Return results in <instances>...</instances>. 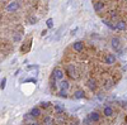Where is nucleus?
I'll return each mask as SVG.
<instances>
[{"label":"nucleus","mask_w":127,"mask_h":125,"mask_svg":"<svg viewBox=\"0 0 127 125\" xmlns=\"http://www.w3.org/2000/svg\"><path fill=\"white\" fill-rule=\"evenodd\" d=\"M111 47L114 51H117L120 54H122V51H121V39L118 37H113L111 39Z\"/></svg>","instance_id":"obj_1"},{"label":"nucleus","mask_w":127,"mask_h":125,"mask_svg":"<svg viewBox=\"0 0 127 125\" xmlns=\"http://www.w3.org/2000/svg\"><path fill=\"white\" fill-rule=\"evenodd\" d=\"M66 73L71 77V78H74V80H76L78 77H79V75H78V71H76V68L74 67L72 65H69L67 67H66Z\"/></svg>","instance_id":"obj_2"},{"label":"nucleus","mask_w":127,"mask_h":125,"mask_svg":"<svg viewBox=\"0 0 127 125\" xmlns=\"http://www.w3.org/2000/svg\"><path fill=\"white\" fill-rule=\"evenodd\" d=\"M64 71L61 70V68H59V67H56V68H54V72H52V76H54L57 81H62L64 80Z\"/></svg>","instance_id":"obj_3"},{"label":"nucleus","mask_w":127,"mask_h":125,"mask_svg":"<svg viewBox=\"0 0 127 125\" xmlns=\"http://www.w3.org/2000/svg\"><path fill=\"white\" fill-rule=\"evenodd\" d=\"M6 12H9V13H14V12H17V10L19 9V3L18 1H12V3H9L8 5H6Z\"/></svg>","instance_id":"obj_4"},{"label":"nucleus","mask_w":127,"mask_h":125,"mask_svg":"<svg viewBox=\"0 0 127 125\" xmlns=\"http://www.w3.org/2000/svg\"><path fill=\"white\" fill-rule=\"evenodd\" d=\"M89 119L92 120V123H98L99 120H100V114L98 112V111H92V112H89Z\"/></svg>","instance_id":"obj_5"},{"label":"nucleus","mask_w":127,"mask_h":125,"mask_svg":"<svg viewBox=\"0 0 127 125\" xmlns=\"http://www.w3.org/2000/svg\"><path fill=\"white\" fill-rule=\"evenodd\" d=\"M41 114H42V109H41V107H33V109L29 111V115L33 118V119L39 118V116H41Z\"/></svg>","instance_id":"obj_6"},{"label":"nucleus","mask_w":127,"mask_h":125,"mask_svg":"<svg viewBox=\"0 0 127 125\" xmlns=\"http://www.w3.org/2000/svg\"><path fill=\"white\" fill-rule=\"evenodd\" d=\"M116 62V56L112 54V53H108L107 56L104 57V63L105 65H113Z\"/></svg>","instance_id":"obj_7"},{"label":"nucleus","mask_w":127,"mask_h":125,"mask_svg":"<svg viewBox=\"0 0 127 125\" xmlns=\"http://www.w3.org/2000/svg\"><path fill=\"white\" fill-rule=\"evenodd\" d=\"M72 48H74V51H76V52H81L84 49V43L81 40H76V42H74Z\"/></svg>","instance_id":"obj_8"},{"label":"nucleus","mask_w":127,"mask_h":125,"mask_svg":"<svg viewBox=\"0 0 127 125\" xmlns=\"http://www.w3.org/2000/svg\"><path fill=\"white\" fill-rule=\"evenodd\" d=\"M126 28H127V25H126V22L125 20H117L116 22V29L117 30H126Z\"/></svg>","instance_id":"obj_9"},{"label":"nucleus","mask_w":127,"mask_h":125,"mask_svg":"<svg viewBox=\"0 0 127 125\" xmlns=\"http://www.w3.org/2000/svg\"><path fill=\"white\" fill-rule=\"evenodd\" d=\"M103 114H104V116L111 118V116H113L114 111H113V109H112L111 106H104V107H103Z\"/></svg>","instance_id":"obj_10"},{"label":"nucleus","mask_w":127,"mask_h":125,"mask_svg":"<svg viewBox=\"0 0 127 125\" xmlns=\"http://www.w3.org/2000/svg\"><path fill=\"white\" fill-rule=\"evenodd\" d=\"M59 86H60V89L61 90H69V87H70V83H69V81L67 80H62V81H60V83H59Z\"/></svg>","instance_id":"obj_11"},{"label":"nucleus","mask_w":127,"mask_h":125,"mask_svg":"<svg viewBox=\"0 0 127 125\" xmlns=\"http://www.w3.org/2000/svg\"><path fill=\"white\" fill-rule=\"evenodd\" d=\"M74 97H75V99H84V97H85V92H84L83 90H76L75 92H74Z\"/></svg>","instance_id":"obj_12"},{"label":"nucleus","mask_w":127,"mask_h":125,"mask_svg":"<svg viewBox=\"0 0 127 125\" xmlns=\"http://www.w3.org/2000/svg\"><path fill=\"white\" fill-rule=\"evenodd\" d=\"M94 10L95 12H100V10L104 9V3L103 1H97V3H94Z\"/></svg>","instance_id":"obj_13"},{"label":"nucleus","mask_w":127,"mask_h":125,"mask_svg":"<svg viewBox=\"0 0 127 125\" xmlns=\"http://www.w3.org/2000/svg\"><path fill=\"white\" fill-rule=\"evenodd\" d=\"M54 109H55V111L57 114H61V112H64V110H65V106H64L62 104H55Z\"/></svg>","instance_id":"obj_14"},{"label":"nucleus","mask_w":127,"mask_h":125,"mask_svg":"<svg viewBox=\"0 0 127 125\" xmlns=\"http://www.w3.org/2000/svg\"><path fill=\"white\" fill-rule=\"evenodd\" d=\"M88 87L92 91H95V89H97V82H95V80H88Z\"/></svg>","instance_id":"obj_15"},{"label":"nucleus","mask_w":127,"mask_h":125,"mask_svg":"<svg viewBox=\"0 0 127 125\" xmlns=\"http://www.w3.org/2000/svg\"><path fill=\"white\" fill-rule=\"evenodd\" d=\"M43 124L45 125H52L54 124V119H52L51 116H45L43 118Z\"/></svg>","instance_id":"obj_16"},{"label":"nucleus","mask_w":127,"mask_h":125,"mask_svg":"<svg viewBox=\"0 0 127 125\" xmlns=\"http://www.w3.org/2000/svg\"><path fill=\"white\" fill-rule=\"evenodd\" d=\"M57 96H59V97L66 99V97H67V91H66V90H60V91L57 92Z\"/></svg>","instance_id":"obj_17"},{"label":"nucleus","mask_w":127,"mask_h":125,"mask_svg":"<svg viewBox=\"0 0 127 125\" xmlns=\"http://www.w3.org/2000/svg\"><path fill=\"white\" fill-rule=\"evenodd\" d=\"M22 40V36H20L19 33H14L13 34V42H15V43H18V42Z\"/></svg>","instance_id":"obj_18"},{"label":"nucleus","mask_w":127,"mask_h":125,"mask_svg":"<svg viewBox=\"0 0 127 125\" xmlns=\"http://www.w3.org/2000/svg\"><path fill=\"white\" fill-rule=\"evenodd\" d=\"M50 105H51V104H50L48 101H42L41 105H39V107H41V109H47V107H50Z\"/></svg>","instance_id":"obj_19"},{"label":"nucleus","mask_w":127,"mask_h":125,"mask_svg":"<svg viewBox=\"0 0 127 125\" xmlns=\"http://www.w3.org/2000/svg\"><path fill=\"white\" fill-rule=\"evenodd\" d=\"M103 23H104L105 25H107L109 29H116V24H111L109 20H103Z\"/></svg>","instance_id":"obj_20"},{"label":"nucleus","mask_w":127,"mask_h":125,"mask_svg":"<svg viewBox=\"0 0 127 125\" xmlns=\"http://www.w3.org/2000/svg\"><path fill=\"white\" fill-rule=\"evenodd\" d=\"M46 25H47V28H52V27H54V19H52V18L47 19V22H46Z\"/></svg>","instance_id":"obj_21"},{"label":"nucleus","mask_w":127,"mask_h":125,"mask_svg":"<svg viewBox=\"0 0 127 125\" xmlns=\"http://www.w3.org/2000/svg\"><path fill=\"white\" fill-rule=\"evenodd\" d=\"M5 86H6V77H4L1 80V82H0V89H1V91L5 89Z\"/></svg>","instance_id":"obj_22"},{"label":"nucleus","mask_w":127,"mask_h":125,"mask_svg":"<svg viewBox=\"0 0 127 125\" xmlns=\"http://www.w3.org/2000/svg\"><path fill=\"white\" fill-rule=\"evenodd\" d=\"M90 123H92V120L89 119V116H87L85 119L83 120V124H84V125H90Z\"/></svg>","instance_id":"obj_23"},{"label":"nucleus","mask_w":127,"mask_h":125,"mask_svg":"<svg viewBox=\"0 0 127 125\" xmlns=\"http://www.w3.org/2000/svg\"><path fill=\"white\" fill-rule=\"evenodd\" d=\"M29 22H31V24H36L37 18H36V17H31V18H29Z\"/></svg>","instance_id":"obj_24"},{"label":"nucleus","mask_w":127,"mask_h":125,"mask_svg":"<svg viewBox=\"0 0 127 125\" xmlns=\"http://www.w3.org/2000/svg\"><path fill=\"white\" fill-rule=\"evenodd\" d=\"M26 82H33V83H37V80H36V78H28V80H26Z\"/></svg>","instance_id":"obj_25"},{"label":"nucleus","mask_w":127,"mask_h":125,"mask_svg":"<svg viewBox=\"0 0 127 125\" xmlns=\"http://www.w3.org/2000/svg\"><path fill=\"white\" fill-rule=\"evenodd\" d=\"M26 125H41V124L37 123V121H31V123H28V124H26Z\"/></svg>","instance_id":"obj_26"},{"label":"nucleus","mask_w":127,"mask_h":125,"mask_svg":"<svg viewBox=\"0 0 127 125\" xmlns=\"http://www.w3.org/2000/svg\"><path fill=\"white\" fill-rule=\"evenodd\" d=\"M70 125H79V123H78V121H72Z\"/></svg>","instance_id":"obj_27"},{"label":"nucleus","mask_w":127,"mask_h":125,"mask_svg":"<svg viewBox=\"0 0 127 125\" xmlns=\"http://www.w3.org/2000/svg\"><path fill=\"white\" fill-rule=\"evenodd\" d=\"M1 1H4V0H1Z\"/></svg>","instance_id":"obj_28"}]
</instances>
